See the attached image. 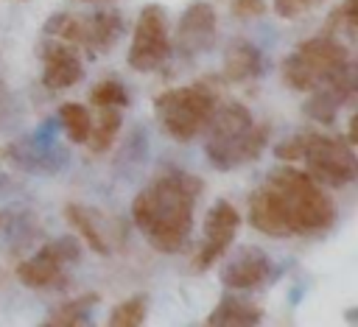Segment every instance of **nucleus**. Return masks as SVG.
<instances>
[{
    "label": "nucleus",
    "instance_id": "1",
    "mask_svg": "<svg viewBox=\"0 0 358 327\" xmlns=\"http://www.w3.org/2000/svg\"><path fill=\"white\" fill-rule=\"evenodd\" d=\"M249 224L271 238H316L333 229L336 201L324 184L288 162L252 193Z\"/></svg>",
    "mask_w": 358,
    "mask_h": 327
},
{
    "label": "nucleus",
    "instance_id": "2",
    "mask_svg": "<svg viewBox=\"0 0 358 327\" xmlns=\"http://www.w3.org/2000/svg\"><path fill=\"white\" fill-rule=\"evenodd\" d=\"M201 190V179L179 168H168L134 196L131 218L157 252L176 254L187 243Z\"/></svg>",
    "mask_w": 358,
    "mask_h": 327
},
{
    "label": "nucleus",
    "instance_id": "3",
    "mask_svg": "<svg viewBox=\"0 0 358 327\" xmlns=\"http://www.w3.org/2000/svg\"><path fill=\"white\" fill-rule=\"evenodd\" d=\"M204 131H207L204 140L207 159L218 170H235L246 162H255L263 154L271 134L268 123H255L252 112L238 101L215 106Z\"/></svg>",
    "mask_w": 358,
    "mask_h": 327
},
{
    "label": "nucleus",
    "instance_id": "4",
    "mask_svg": "<svg viewBox=\"0 0 358 327\" xmlns=\"http://www.w3.org/2000/svg\"><path fill=\"white\" fill-rule=\"evenodd\" d=\"M274 157L282 162H302L305 173H310L324 187H347L358 176V162L352 154V143L344 137L302 131L280 145H274Z\"/></svg>",
    "mask_w": 358,
    "mask_h": 327
},
{
    "label": "nucleus",
    "instance_id": "5",
    "mask_svg": "<svg viewBox=\"0 0 358 327\" xmlns=\"http://www.w3.org/2000/svg\"><path fill=\"white\" fill-rule=\"evenodd\" d=\"M215 106V89L207 81H199L159 92L154 98V117L168 137H173L176 143H190L204 131Z\"/></svg>",
    "mask_w": 358,
    "mask_h": 327
},
{
    "label": "nucleus",
    "instance_id": "6",
    "mask_svg": "<svg viewBox=\"0 0 358 327\" xmlns=\"http://www.w3.org/2000/svg\"><path fill=\"white\" fill-rule=\"evenodd\" d=\"M42 34L53 36V39H64L81 50L90 53V59L109 53L120 36H123V17L120 11H95V14H67L59 11L53 14Z\"/></svg>",
    "mask_w": 358,
    "mask_h": 327
},
{
    "label": "nucleus",
    "instance_id": "7",
    "mask_svg": "<svg viewBox=\"0 0 358 327\" xmlns=\"http://www.w3.org/2000/svg\"><path fill=\"white\" fill-rule=\"evenodd\" d=\"M344 61H350V50L341 39H336L333 34H319L313 39H305L294 53H288L282 59V84L296 89V92H308L316 81H322L327 73H333L336 67H341Z\"/></svg>",
    "mask_w": 358,
    "mask_h": 327
},
{
    "label": "nucleus",
    "instance_id": "8",
    "mask_svg": "<svg viewBox=\"0 0 358 327\" xmlns=\"http://www.w3.org/2000/svg\"><path fill=\"white\" fill-rule=\"evenodd\" d=\"M81 257V243L73 235H62L39 246L28 260L17 266V279L28 288H62L64 268L76 266Z\"/></svg>",
    "mask_w": 358,
    "mask_h": 327
},
{
    "label": "nucleus",
    "instance_id": "9",
    "mask_svg": "<svg viewBox=\"0 0 358 327\" xmlns=\"http://www.w3.org/2000/svg\"><path fill=\"white\" fill-rule=\"evenodd\" d=\"M171 56V34H168V14L159 3H148L134 25V36L129 45V67L137 73L157 70Z\"/></svg>",
    "mask_w": 358,
    "mask_h": 327
},
{
    "label": "nucleus",
    "instance_id": "10",
    "mask_svg": "<svg viewBox=\"0 0 358 327\" xmlns=\"http://www.w3.org/2000/svg\"><path fill=\"white\" fill-rule=\"evenodd\" d=\"M358 89V67L350 61H344L341 67H336L333 73H327L322 81H316L308 92V101L302 103L305 117H310L313 123H333L338 109L355 98Z\"/></svg>",
    "mask_w": 358,
    "mask_h": 327
},
{
    "label": "nucleus",
    "instance_id": "11",
    "mask_svg": "<svg viewBox=\"0 0 358 327\" xmlns=\"http://www.w3.org/2000/svg\"><path fill=\"white\" fill-rule=\"evenodd\" d=\"M3 159H8L11 165H17L20 170L28 173H56L62 170V165L67 162V151L56 143V137L50 134V129H39L36 134H28L22 140H14L6 145Z\"/></svg>",
    "mask_w": 358,
    "mask_h": 327
},
{
    "label": "nucleus",
    "instance_id": "12",
    "mask_svg": "<svg viewBox=\"0 0 358 327\" xmlns=\"http://www.w3.org/2000/svg\"><path fill=\"white\" fill-rule=\"evenodd\" d=\"M277 274V266L260 246H238L221 268V282L232 291H255L271 285Z\"/></svg>",
    "mask_w": 358,
    "mask_h": 327
},
{
    "label": "nucleus",
    "instance_id": "13",
    "mask_svg": "<svg viewBox=\"0 0 358 327\" xmlns=\"http://www.w3.org/2000/svg\"><path fill=\"white\" fill-rule=\"evenodd\" d=\"M215 25H218V17H215V8L210 3H204V0L190 3L179 17L171 50H176L185 59L207 53L215 45Z\"/></svg>",
    "mask_w": 358,
    "mask_h": 327
},
{
    "label": "nucleus",
    "instance_id": "14",
    "mask_svg": "<svg viewBox=\"0 0 358 327\" xmlns=\"http://www.w3.org/2000/svg\"><path fill=\"white\" fill-rule=\"evenodd\" d=\"M241 226V215L238 210L227 201V198H218L210 210H207V218H204V243L201 249L196 252L193 257V268L196 271H207L232 243L235 232Z\"/></svg>",
    "mask_w": 358,
    "mask_h": 327
},
{
    "label": "nucleus",
    "instance_id": "15",
    "mask_svg": "<svg viewBox=\"0 0 358 327\" xmlns=\"http://www.w3.org/2000/svg\"><path fill=\"white\" fill-rule=\"evenodd\" d=\"M39 61H42L39 81L48 89H67V87H73L84 78V61H81L76 45H70L64 39L45 42V48L39 53Z\"/></svg>",
    "mask_w": 358,
    "mask_h": 327
},
{
    "label": "nucleus",
    "instance_id": "16",
    "mask_svg": "<svg viewBox=\"0 0 358 327\" xmlns=\"http://www.w3.org/2000/svg\"><path fill=\"white\" fill-rule=\"evenodd\" d=\"M64 218L70 221V226L87 240V246L98 254H112L115 240H112V221L103 218L98 210L81 207V204H67L64 207Z\"/></svg>",
    "mask_w": 358,
    "mask_h": 327
},
{
    "label": "nucleus",
    "instance_id": "17",
    "mask_svg": "<svg viewBox=\"0 0 358 327\" xmlns=\"http://www.w3.org/2000/svg\"><path fill=\"white\" fill-rule=\"evenodd\" d=\"M266 70H268V61H266V56H263V50L257 45H252L246 39L229 42V48L224 53V67H221V73H224L227 81H235V84L255 81Z\"/></svg>",
    "mask_w": 358,
    "mask_h": 327
},
{
    "label": "nucleus",
    "instance_id": "18",
    "mask_svg": "<svg viewBox=\"0 0 358 327\" xmlns=\"http://www.w3.org/2000/svg\"><path fill=\"white\" fill-rule=\"evenodd\" d=\"M263 310L257 305H249L238 296H221L218 305L210 310L207 324H227V327H241V324H260Z\"/></svg>",
    "mask_w": 358,
    "mask_h": 327
},
{
    "label": "nucleus",
    "instance_id": "19",
    "mask_svg": "<svg viewBox=\"0 0 358 327\" xmlns=\"http://www.w3.org/2000/svg\"><path fill=\"white\" fill-rule=\"evenodd\" d=\"M120 123H123V117H120L117 106H101V117L90 126V134L84 140L87 148L95 151V154H103L106 148H112V143L120 131Z\"/></svg>",
    "mask_w": 358,
    "mask_h": 327
},
{
    "label": "nucleus",
    "instance_id": "20",
    "mask_svg": "<svg viewBox=\"0 0 358 327\" xmlns=\"http://www.w3.org/2000/svg\"><path fill=\"white\" fill-rule=\"evenodd\" d=\"M98 293H81L70 302H64L62 307H56L50 316H48V324L50 327H78V324H87L95 305H98Z\"/></svg>",
    "mask_w": 358,
    "mask_h": 327
},
{
    "label": "nucleus",
    "instance_id": "21",
    "mask_svg": "<svg viewBox=\"0 0 358 327\" xmlns=\"http://www.w3.org/2000/svg\"><path fill=\"white\" fill-rule=\"evenodd\" d=\"M59 126L73 143H84L90 134L92 117L87 112V106H81V103H62L59 106Z\"/></svg>",
    "mask_w": 358,
    "mask_h": 327
},
{
    "label": "nucleus",
    "instance_id": "22",
    "mask_svg": "<svg viewBox=\"0 0 358 327\" xmlns=\"http://www.w3.org/2000/svg\"><path fill=\"white\" fill-rule=\"evenodd\" d=\"M148 316V296L145 293H134L129 299H123L112 313H109V324L115 327H137L143 324Z\"/></svg>",
    "mask_w": 358,
    "mask_h": 327
},
{
    "label": "nucleus",
    "instance_id": "23",
    "mask_svg": "<svg viewBox=\"0 0 358 327\" xmlns=\"http://www.w3.org/2000/svg\"><path fill=\"white\" fill-rule=\"evenodd\" d=\"M90 101H92L95 106H117V109H123V106L131 103L126 87H123L117 78H103V81L90 92Z\"/></svg>",
    "mask_w": 358,
    "mask_h": 327
},
{
    "label": "nucleus",
    "instance_id": "24",
    "mask_svg": "<svg viewBox=\"0 0 358 327\" xmlns=\"http://www.w3.org/2000/svg\"><path fill=\"white\" fill-rule=\"evenodd\" d=\"M336 31H344L347 36H355V31H358V0H344L333 11V17L327 20L324 34H336Z\"/></svg>",
    "mask_w": 358,
    "mask_h": 327
},
{
    "label": "nucleus",
    "instance_id": "25",
    "mask_svg": "<svg viewBox=\"0 0 358 327\" xmlns=\"http://www.w3.org/2000/svg\"><path fill=\"white\" fill-rule=\"evenodd\" d=\"M229 11L238 20H252L266 14V0H229Z\"/></svg>",
    "mask_w": 358,
    "mask_h": 327
},
{
    "label": "nucleus",
    "instance_id": "26",
    "mask_svg": "<svg viewBox=\"0 0 358 327\" xmlns=\"http://www.w3.org/2000/svg\"><path fill=\"white\" fill-rule=\"evenodd\" d=\"M319 0H274V11L282 17V20H294L299 14H305L308 8H313Z\"/></svg>",
    "mask_w": 358,
    "mask_h": 327
},
{
    "label": "nucleus",
    "instance_id": "27",
    "mask_svg": "<svg viewBox=\"0 0 358 327\" xmlns=\"http://www.w3.org/2000/svg\"><path fill=\"white\" fill-rule=\"evenodd\" d=\"M6 109H8V92H6V87L0 84V120L6 117Z\"/></svg>",
    "mask_w": 358,
    "mask_h": 327
},
{
    "label": "nucleus",
    "instance_id": "28",
    "mask_svg": "<svg viewBox=\"0 0 358 327\" xmlns=\"http://www.w3.org/2000/svg\"><path fill=\"white\" fill-rule=\"evenodd\" d=\"M3 224H6V215H3V212H0V226H3Z\"/></svg>",
    "mask_w": 358,
    "mask_h": 327
},
{
    "label": "nucleus",
    "instance_id": "29",
    "mask_svg": "<svg viewBox=\"0 0 358 327\" xmlns=\"http://www.w3.org/2000/svg\"><path fill=\"white\" fill-rule=\"evenodd\" d=\"M84 3H95V0H84Z\"/></svg>",
    "mask_w": 358,
    "mask_h": 327
},
{
    "label": "nucleus",
    "instance_id": "30",
    "mask_svg": "<svg viewBox=\"0 0 358 327\" xmlns=\"http://www.w3.org/2000/svg\"><path fill=\"white\" fill-rule=\"evenodd\" d=\"M0 182H3V173H0Z\"/></svg>",
    "mask_w": 358,
    "mask_h": 327
}]
</instances>
